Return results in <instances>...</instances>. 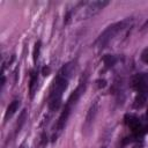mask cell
<instances>
[{
    "mask_svg": "<svg viewBox=\"0 0 148 148\" xmlns=\"http://www.w3.org/2000/svg\"><path fill=\"white\" fill-rule=\"evenodd\" d=\"M97 83H98V88H104L106 86V81L105 80H98Z\"/></svg>",
    "mask_w": 148,
    "mask_h": 148,
    "instance_id": "cell-19",
    "label": "cell"
},
{
    "mask_svg": "<svg viewBox=\"0 0 148 148\" xmlns=\"http://www.w3.org/2000/svg\"><path fill=\"white\" fill-rule=\"evenodd\" d=\"M25 118H27V112H25V110H23V111L21 112L20 117H18V121H17V126H16V133L20 132L22 125H23L24 121H25Z\"/></svg>",
    "mask_w": 148,
    "mask_h": 148,
    "instance_id": "cell-14",
    "label": "cell"
},
{
    "mask_svg": "<svg viewBox=\"0 0 148 148\" xmlns=\"http://www.w3.org/2000/svg\"><path fill=\"white\" fill-rule=\"evenodd\" d=\"M67 84H68V79H65V77L58 75L57 79L54 80V83H53V87L51 90V95H50V99L61 98L62 92L67 88Z\"/></svg>",
    "mask_w": 148,
    "mask_h": 148,
    "instance_id": "cell-2",
    "label": "cell"
},
{
    "mask_svg": "<svg viewBox=\"0 0 148 148\" xmlns=\"http://www.w3.org/2000/svg\"><path fill=\"white\" fill-rule=\"evenodd\" d=\"M126 123H127V125H128V127L133 131V132H138L139 130H140V121H139V119L138 118H135V117H133V116H130V118H128V120H126Z\"/></svg>",
    "mask_w": 148,
    "mask_h": 148,
    "instance_id": "cell-11",
    "label": "cell"
},
{
    "mask_svg": "<svg viewBox=\"0 0 148 148\" xmlns=\"http://www.w3.org/2000/svg\"><path fill=\"white\" fill-rule=\"evenodd\" d=\"M142 59H143V61H145V62H147V64H148V50H146V51L142 53Z\"/></svg>",
    "mask_w": 148,
    "mask_h": 148,
    "instance_id": "cell-20",
    "label": "cell"
},
{
    "mask_svg": "<svg viewBox=\"0 0 148 148\" xmlns=\"http://www.w3.org/2000/svg\"><path fill=\"white\" fill-rule=\"evenodd\" d=\"M20 148H28V147H27V146H25V145H24V143H22V145H21V146H20Z\"/></svg>",
    "mask_w": 148,
    "mask_h": 148,
    "instance_id": "cell-24",
    "label": "cell"
},
{
    "mask_svg": "<svg viewBox=\"0 0 148 148\" xmlns=\"http://www.w3.org/2000/svg\"><path fill=\"white\" fill-rule=\"evenodd\" d=\"M147 27H148V20H147V21H146V23L142 25V29H145V28H147Z\"/></svg>",
    "mask_w": 148,
    "mask_h": 148,
    "instance_id": "cell-23",
    "label": "cell"
},
{
    "mask_svg": "<svg viewBox=\"0 0 148 148\" xmlns=\"http://www.w3.org/2000/svg\"><path fill=\"white\" fill-rule=\"evenodd\" d=\"M71 105H68V104H66L65 105V108H64V111L61 112V114H60V117H59V119H58V123H57V130L58 131H61L62 128H64V126H65V124H66V121H67V119H68V116H69V113H71Z\"/></svg>",
    "mask_w": 148,
    "mask_h": 148,
    "instance_id": "cell-7",
    "label": "cell"
},
{
    "mask_svg": "<svg viewBox=\"0 0 148 148\" xmlns=\"http://www.w3.org/2000/svg\"><path fill=\"white\" fill-rule=\"evenodd\" d=\"M74 68H75V64L74 62H68L65 66H62V68L59 71L58 75H60V76H62L65 79H68L71 76V74L73 73Z\"/></svg>",
    "mask_w": 148,
    "mask_h": 148,
    "instance_id": "cell-9",
    "label": "cell"
},
{
    "mask_svg": "<svg viewBox=\"0 0 148 148\" xmlns=\"http://www.w3.org/2000/svg\"><path fill=\"white\" fill-rule=\"evenodd\" d=\"M60 103H61V98H54V99H50V103H49L50 109H51L52 111L58 110V109H59V106H60Z\"/></svg>",
    "mask_w": 148,
    "mask_h": 148,
    "instance_id": "cell-15",
    "label": "cell"
},
{
    "mask_svg": "<svg viewBox=\"0 0 148 148\" xmlns=\"http://www.w3.org/2000/svg\"><path fill=\"white\" fill-rule=\"evenodd\" d=\"M5 81H6V79H5V76L2 75V76H1V87L5 86Z\"/></svg>",
    "mask_w": 148,
    "mask_h": 148,
    "instance_id": "cell-22",
    "label": "cell"
},
{
    "mask_svg": "<svg viewBox=\"0 0 148 148\" xmlns=\"http://www.w3.org/2000/svg\"><path fill=\"white\" fill-rule=\"evenodd\" d=\"M147 97H148V87L139 91V94H138V96H136V98H135L134 106H135V108H140V106H142V105L145 104Z\"/></svg>",
    "mask_w": 148,
    "mask_h": 148,
    "instance_id": "cell-8",
    "label": "cell"
},
{
    "mask_svg": "<svg viewBox=\"0 0 148 148\" xmlns=\"http://www.w3.org/2000/svg\"><path fill=\"white\" fill-rule=\"evenodd\" d=\"M69 20H71V12H68L67 14H66V16H65V24H67L68 22H69Z\"/></svg>",
    "mask_w": 148,
    "mask_h": 148,
    "instance_id": "cell-21",
    "label": "cell"
},
{
    "mask_svg": "<svg viewBox=\"0 0 148 148\" xmlns=\"http://www.w3.org/2000/svg\"><path fill=\"white\" fill-rule=\"evenodd\" d=\"M49 73H50V67H43V69H42V74L44 75V76H47L49 75Z\"/></svg>",
    "mask_w": 148,
    "mask_h": 148,
    "instance_id": "cell-18",
    "label": "cell"
},
{
    "mask_svg": "<svg viewBox=\"0 0 148 148\" xmlns=\"http://www.w3.org/2000/svg\"><path fill=\"white\" fill-rule=\"evenodd\" d=\"M101 148H106V147H104V146H103V147H101Z\"/></svg>",
    "mask_w": 148,
    "mask_h": 148,
    "instance_id": "cell-25",
    "label": "cell"
},
{
    "mask_svg": "<svg viewBox=\"0 0 148 148\" xmlns=\"http://www.w3.org/2000/svg\"><path fill=\"white\" fill-rule=\"evenodd\" d=\"M132 86L138 91L147 88L148 87V74L147 73H141V74L135 75L132 80Z\"/></svg>",
    "mask_w": 148,
    "mask_h": 148,
    "instance_id": "cell-5",
    "label": "cell"
},
{
    "mask_svg": "<svg viewBox=\"0 0 148 148\" xmlns=\"http://www.w3.org/2000/svg\"><path fill=\"white\" fill-rule=\"evenodd\" d=\"M39 51H40V42H36L35 47H34V52H32V57H34V61L36 62L38 57H39Z\"/></svg>",
    "mask_w": 148,
    "mask_h": 148,
    "instance_id": "cell-16",
    "label": "cell"
},
{
    "mask_svg": "<svg viewBox=\"0 0 148 148\" xmlns=\"http://www.w3.org/2000/svg\"><path fill=\"white\" fill-rule=\"evenodd\" d=\"M147 117H148V111H147Z\"/></svg>",
    "mask_w": 148,
    "mask_h": 148,
    "instance_id": "cell-26",
    "label": "cell"
},
{
    "mask_svg": "<svg viewBox=\"0 0 148 148\" xmlns=\"http://www.w3.org/2000/svg\"><path fill=\"white\" fill-rule=\"evenodd\" d=\"M47 143V136H46V133H42V136H40V145L42 146H45Z\"/></svg>",
    "mask_w": 148,
    "mask_h": 148,
    "instance_id": "cell-17",
    "label": "cell"
},
{
    "mask_svg": "<svg viewBox=\"0 0 148 148\" xmlns=\"http://www.w3.org/2000/svg\"><path fill=\"white\" fill-rule=\"evenodd\" d=\"M84 87H86V83L84 82H81L79 86H77V88L71 94V96H69V98L67 99V103L66 104H68V105H73L77 99H79V97L81 96V94L84 91Z\"/></svg>",
    "mask_w": 148,
    "mask_h": 148,
    "instance_id": "cell-6",
    "label": "cell"
},
{
    "mask_svg": "<svg viewBox=\"0 0 148 148\" xmlns=\"http://www.w3.org/2000/svg\"><path fill=\"white\" fill-rule=\"evenodd\" d=\"M103 61H104V65H105L108 68H110V67H112V66L114 65V62H116V58H114L113 56L105 54V56L103 57Z\"/></svg>",
    "mask_w": 148,
    "mask_h": 148,
    "instance_id": "cell-13",
    "label": "cell"
},
{
    "mask_svg": "<svg viewBox=\"0 0 148 148\" xmlns=\"http://www.w3.org/2000/svg\"><path fill=\"white\" fill-rule=\"evenodd\" d=\"M131 23H132V18H131V17H127V18H125V20H123V21H119V22H117V23H113V24L109 25V27L97 37V39H96V42H95V46H98V47L103 49L119 31H121V30H124L125 28H127Z\"/></svg>",
    "mask_w": 148,
    "mask_h": 148,
    "instance_id": "cell-1",
    "label": "cell"
},
{
    "mask_svg": "<svg viewBox=\"0 0 148 148\" xmlns=\"http://www.w3.org/2000/svg\"><path fill=\"white\" fill-rule=\"evenodd\" d=\"M108 3H109V1H105V0H97V1L90 2V3L87 6V8H86V14H84V16H86V17H91V16L96 15V14L99 13Z\"/></svg>",
    "mask_w": 148,
    "mask_h": 148,
    "instance_id": "cell-3",
    "label": "cell"
},
{
    "mask_svg": "<svg viewBox=\"0 0 148 148\" xmlns=\"http://www.w3.org/2000/svg\"><path fill=\"white\" fill-rule=\"evenodd\" d=\"M18 105H20V101H18V99H14V101L8 105L7 111H6V113H5V120H8V118H10V117L15 113V111H16L17 108H18Z\"/></svg>",
    "mask_w": 148,
    "mask_h": 148,
    "instance_id": "cell-10",
    "label": "cell"
},
{
    "mask_svg": "<svg viewBox=\"0 0 148 148\" xmlns=\"http://www.w3.org/2000/svg\"><path fill=\"white\" fill-rule=\"evenodd\" d=\"M98 108H99V102H98V98H97L92 102V104L90 105V108L88 110V113L86 116V121H84V130L90 128V126L92 125V123L96 118V114L98 112Z\"/></svg>",
    "mask_w": 148,
    "mask_h": 148,
    "instance_id": "cell-4",
    "label": "cell"
},
{
    "mask_svg": "<svg viewBox=\"0 0 148 148\" xmlns=\"http://www.w3.org/2000/svg\"><path fill=\"white\" fill-rule=\"evenodd\" d=\"M36 84H37V73L31 72L30 82H29V92H30V96L31 97L34 96V91H35V86Z\"/></svg>",
    "mask_w": 148,
    "mask_h": 148,
    "instance_id": "cell-12",
    "label": "cell"
}]
</instances>
